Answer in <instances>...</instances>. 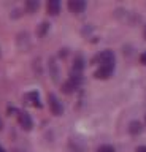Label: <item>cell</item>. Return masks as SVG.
I'll return each instance as SVG.
<instances>
[{
  "mask_svg": "<svg viewBox=\"0 0 146 152\" xmlns=\"http://www.w3.org/2000/svg\"><path fill=\"white\" fill-rule=\"evenodd\" d=\"M48 102H49V108H51V111H53V114H56V116H60V114L64 113L62 102L57 98V95L49 94V95H48Z\"/></svg>",
  "mask_w": 146,
  "mask_h": 152,
  "instance_id": "obj_1",
  "label": "cell"
},
{
  "mask_svg": "<svg viewBox=\"0 0 146 152\" xmlns=\"http://www.w3.org/2000/svg\"><path fill=\"white\" fill-rule=\"evenodd\" d=\"M113 71H114V64H102L95 71V76L98 79H106L113 75Z\"/></svg>",
  "mask_w": 146,
  "mask_h": 152,
  "instance_id": "obj_2",
  "label": "cell"
},
{
  "mask_svg": "<svg viewBox=\"0 0 146 152\" xmlns=\"http://www.w3.org/2000/svg\"><path fill=\"white\" fill-rule=\"evenodd\" d=\"M18 121H19L21 127L26 128V130H30V128L34 127V121H32V117L26 111H21L19 114H18Z\"/></svg>",
  "mask_w": 146,
  "mask_h": 152,
  "instance_id": "obj_3",
  "label": "cell"
},
{
  "mask_svg": "<svg viewBox=\"0 0 146 152\" xmlns=\"http://www.w3.org/2000/svg\"><path fill=\"white\" fill-rule=\"evenodd\" d=\"M97 60H98L100 65L102 64H114V54H113V51L105 49V51H102L100 54H98Z\"/></svg>",
  "mask_w": 146,
  "mask_h": 152,
  "instance_id": "obj_4",
  "label": "cell"
},
{
  "mask_svg": "<svg viewBox=\"0 0 146 152\" xmlns=\"http://www.w3.org/2000/svg\"><path fill=\"white\" fill-rule=\"evenodd\" d=\"M68 10L72 13H83L86 10V2L84 0H70L68 2Z\"/></svg>",
  "mask_w": 146,
  "mask_h": 152,
  "instance_id": "obj_5",
  "label": "cell"
},
{
  "mask_svg": "<svg viewBox=\"0 0 146 152\" xmlns=\"http://www.w3.org/2000/svg\"><path fill=\"white\" fill-rule=\"evenodd\" d=\"M60 11V2L59 0H49L48 2V13L49 14H57Z\"/></svg>",
  "mask_w": 146,
  "mask_h": 152,
  "instance_id": "obj_6",
  "label": "cell"
},
{
  "mask_svg": "<svg viewBox=\"0 0 146 152\" xmlns=\"http://www.w3.org/2000/svg\"><path fill=\"white\" fill-rule=\"evenodd\" d=\"M129 132L132 133V135H136V133L141 132V124L138 121H132L129 124Z\"/></svg>",
  "mask_w": 146,
  "mask_h": 152,
  "instance_id": "obj_7",
  "label": "cell"
},
{
  "mask_svg": "<svg viewBox=\"0 0 146 152\" xmlns=\"http://www.w3.org/2000/svg\"><path fill=\"white\" fill-rule=\"evenodd\" d=\"M26 98L30 100V103L34 104V106H40V97H38V94H37V92H29L26 95Z\"/></svg>",
  "mask_w": 146,
  "mask_h": 152,
  "instance_id": "obj_8",
  "label": "cell"
},
{
  "mask_svg": "<svg viewBox=\"0 0 146 152\" xmlns=\"http://www.w3.org/2000/svg\"><path fill=\"white\" fill-rule=\"evenodd\" d=\"M83 66H84L83 57H76V59H75V62H73V73H81Z\"/></svg>",
  "mask_w": 146,
  "mask_h": 152,
  "instance_id": "obj_9",
  "label": "cell"
},
{
  "mask_svg": "<svg viewBox=\"0 0 146 152\" xmlns=\"http://www.w3.org/2000/svg\"><path fill=\"white\" fill-rule=\"evenodd\" d=\"M26 8L29 10V11H34V10L38 8V2H37V0H30V2L26 3Z\"/></svg>",
  "mask_w": 146,
  "mask_h": 152,
  "instance_id": "obj_10",
  "label": "cell"
},
{
  "mask_svg": "<svg viewBox=\"0 0 146 152\" xmlns=\"http://www.w3.org/2000/svg\"><path fill=\"white\" fill-rule=\"evenodd\" d=\"M97 152H116V151H114V147L110 146V144H103V146L98 147Z\"/></svg>",
  "mask_w": 146,
  "mask_h": 152,
  "instance_id": "obj_11",
  "label": "cell"
},
{
  "mask_svg": "<svg viewBox=\"0 0 146 152\" xmlns=\"http://www.w3.org/2000/svg\"><path fill=\"white\" fill-rule=\"evenodd\" d=\"M140 60H141V64H145V65H146V52H141Z\"/></svg>",
  "mask_w": 146,
  "mask_h": 152,
  "instance_id": "obj_12",
  "label": "cell"
},
{
  "mask_svg": "<svg viewBox=\"0 0 146 152\" xmlns=\"http://www.w3.org/2000/svg\"><path fill=\"white\" fill-rule=\"evenodd\" d=\"M136 152H146V146H141V147H138V149H136Z\"/></svg>",
  "mask_w": 146,
  "mask_h": 152,
  "instance_id": "obj_13",
  "label": "cell"
},
{
  "mask_svg": "<svg viewBox=\"0 0 146 152\" xmlns=\"http://www.w3.org/2000/svg\"><path fill=\"white\" fill-rule=\"evenodd\" d=\"M3 128V121H2V117H0V130Z\"/></svg>",
  "mask_w": 146,
  "mask_h": 152,
  "instance_id": "obj_14",
  "label": "cell"
},
{
  "mask_svg": "<svg viewBox=\"0 0 146 152\" xmlns=\"http://www.w3.org/2000/svg\"><path fill=\"white\" fill-rule=\"evenodd\" d=\"M0 152H7V151H5V149H3V147H2V146H0Z\"/></svg>",
  "mask_w": 146,
  "mask_h": 152,
  "instance_id": "obj_15",
  "label": "cell"
},
{
  "mask_svg": "<svg viewBox=\"0 0 146 152\" xmlns=\"http://www.w3.org/2000/svg\"><path fill=\"white\" fill-rule=\"evenodd\" d=\"M143 33H145V38H146V27H145V32Z\"/></svg>",
  "mask_w": 146,
  "mask_h": 152,
  "instance_id": "obj_16",
  "label": "cell"
}]
</instances>
